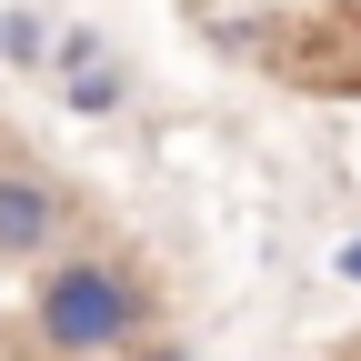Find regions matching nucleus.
Masks as SVG:
<instances>
[{
  "label": "nucleus",
  "instance_id": "1",
  "mask_svg": "<svg viewBox=\"0 0 361 361\" xmlns=\"http://www.w3.org/2000/svg\"><path fill=\"white\" fill-rule=\"evenodd\" d=\"M161 322V291L141 261L121 251H40V291H30V341L40 361H121Z\"/></svg>",
  "mask_w": 361,
  "mask_h": 361
},
{
  "label": "nucleus",
  "instance_id": "2",
  "mask_svg": "<svg viewBox=\"0 0 361 361\" xmlns=\"http://www.w3.org/2000/svg\"><path fill=\"white\" fill-rule=\"evenodd\" d=\"M61 221H71V201L40 171H0V271H30L40 251H61Z\"/></svg>",
  "mask_w": 361,
  "mask_h": 361
},
{
  "label": "nucleus",
  "instance_id": "3",
  "mask_svg": "<svg viewBox=\"0 0 361 361\" xmlns=\"http://www.w3.org/2000/svg\"><path fill=\"white\" fill-rule=\"evenodd\" d=\"M61 101H71L80 121H111V111H121V71H111V61H80V71H61Z\"/></svg>",
  "mask_w": 361,
  "mask_h": 361
},
{
  "label": "nucleus",
  "instance_id": "4",
  "mask_svg": "<svg viewBox=\"0 0 361 361\" xmlns=\"http://www.w3.org/2000/svg\"><path fill=\"white\" fill-rule=\"evenodd\" d=\"M0 61H11V71H40V61H51V20H40L30 0L0 11Z\"/></svg>",
  "mask_w": 361,
  "mask_h": 361
},
{
  "label": "nucleus",
  "instance_id": "5",
  "mask_svg": "<svg viewBox=\"0 0 361 361\" xmlns=\"http://www.w3.org/2000/svg\"><path fill=\"white\" fill-rule=\"evenodd\" d=\"M80 61H101V30H61L51 20V71H80Z\"/></svg>",
  "mask_w": 361,
  "mask_h": 361
},
{
  "label": "nucleus",
  "instance_id": "6",
  "mask_svg": "<svg viewBox=\"0 0 361 361\" xmlns=\"http://www.w3.org/2000/svg\"><path fill=\"white\" fill-rule=\"evenodd\" d=\"M121 361H191V351H180V341H151V331H141V341L121 351Z\"/></svg>",
  "mask_w": 361,
  "mask_h": 361
},
{
  "label": "nucleus",
  "instance_id": "7",
  "mask_svg": "<svg viewBox=\"0 0 361 361\" xmlns=\"http://www.w3.org/2000/svg\"><path fill=\"white\" fill-rule=\"evenodd\" d=\"M331 271H341V281H351V291H361V231H351V241L331 251Z\"/></svg>",
  "mask_w": 361,
  "mask_h": 361
}]
</instances>
